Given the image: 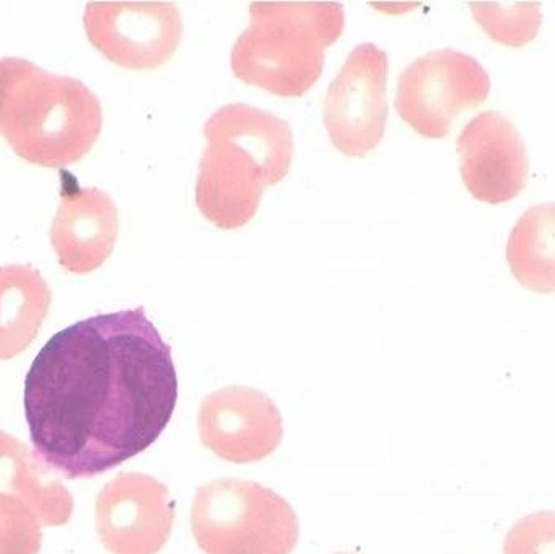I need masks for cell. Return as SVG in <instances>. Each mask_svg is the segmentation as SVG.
<instances>
[{"mask_svg": "<svg viewBox=\"0 0 555 554\" xmlns=\"http://www.w3.org/2000/svg\"><path fill=\"white\" fill-rule=\"evenodd\" d=\"M198 428L203 445L232 464L262 461L284 438L278 405L264 392L246 386H229L206 396Z\"/></svg>", "mask_w": 555, "mask_h": 554, "instance_id": "30bf717a", "label": "cell"}, {"mask_svg": "<svg viewBox=\"0 0 555 554\" xmlns=\"http://www.w3.org/2000/svg\"><path fill=\"white\" fill-rule=\"evenodd\" d=\"M507 261L512 274L524 287L538 294H553L554 205L528 209L507 242Z\"/></svg>", "mask_w": 555, "mask_h": 554, "instance_id": "9a60e30c", "label": "cell"}, {"mask_svg": "<svg viewBox=\"0 0 555 554\" xmlns=\"http://www.w3.org/2000/svg\"><path fill=\"white\" fill-rule=\"evenodd\" d=\"M460 173L478 202L501 205L525 189L530 176L527 146L517 127L499 113L476 116L456 140Z\"/></svg>", "mask_w": 555, "mask_h": 554, "instance_id": "8fae6325", "label": "cell"}, {"mask_svg": "<svg viewBox=\"0 0 555 554\" xmlns=\"http://www.w3.org/2000/svg\"><path fill=\"white\" fill-rule=\"evenodd\" d=\"M337 554H351V553H337Z\"/></svg>", "mask_w": 555, "mask_h": 554, "instance_id": "d6986e66", "label": "cell"}, {"mask_svg": "<svg viewBox=\"0 0 555 554\" xmlns=\"http://www.w3.org/2000/svg\"><path fill=\"white\" fill-rule=\"evenodd\" d=\"M491 93V78L476 59L453 51L429 52L400 74L396 109L425 139L449 137L465 111L476 109Z\"/></svg>", "mask_w": 555, "mask_h": 554, "instance_id": "8992f818", "label": "cell"}, {"mask_svg": "<svg viewBox=\"0 0 555 554\" xmlns=\"http://www.w3.org/2000/svg\"><path fill=\"white\" fill-rule=\"evenodd\" d=\"M103 130L96 94L77 78L52 75L23 59H0V133L36 166L83 159Z\"/></svg>", "mask_w": 555, "mask_h": 554, "instance_id": "3957f363", "label": "cell"}, {"mask_svg": "<svg viewBox=\"0 0 555 554\" xmlns=\"http://www.w3.org/2000/svg\"><path fill=\"white\" fill-rule=\"evenodd\" d=\"M83 23L91 44L130 70L163 67L183 38L182 15L172 2H90Z\"/></svg>", "mask_w": 555, "mask_h": 554, "instance_id": "ba28073f", "label": "cell"}, {"mask_svg": "<svg viewBox=\"0 0 555 554\" xmlns=\"http://www.w3.org/2000/svg\"><path fill=\"white\" fill-rule=\"evenodd\" d=\"M389 57L376 44L357 46L327 90L323 120L338 153L364 157L386 132Z\"/></svg>", "mask_w": 555, "mask_h": 554, "instance_id": "52a82bcc", "label": "cell"}, {"mask_svg": "<svg viewBox=\"0 0 555 554\" xmlns=\"http://www.w3.org/2000/svg\"><path fill=\"white\" fill-rule=\"evenodd\" d=\"M52 292L39 271L12 265L0 268V360L25 352L38 336Z\"/></svg>", "mask_w": 555, "mask_h": 554, "instance_id": "5bb4252c", "label": "cell"}, {"mask_svg": "<svg viewBox=\"0 0 555 554\" xmlns=\"http://www.w3.org/2000/svg\"><path fill=\"white\" fill-rule=\"evenodd\" d=\"M179 399L172 349L143 307L59 331L25 379L35 454L68 480L106 474L146 451Z\"/></svg>", "mask_w": 555, "mask_h": 554, "instance_id": "6da1fadb", "label": "cell"}, {"mask_svg": "<svg viewBox=\"0 0 555 554\" xmlns=\"http://www.w3.org/2000/svg\"><path fill=\"white\" fill-rule=\"evenodd\" d=\"M208 147L199 163L196 205L222 231L248 224L264 186L287 177L294 159L291 126L268 111L227 104L205 124Z\"/></svg>", "mask_w": 555, "mask_h": 554, "instance_id": "7a4b0ae2", "label": "cell"}, {"mask_svg": "<svg viewBox=\"0 0 555 554\" xmlns=\"http://www.w3.org/2000/svg\"><path fill=\"white\" fill-rule=\"evenodd\" d=\"M42 526L18 498L0 491V554H39Z\"/></svg>", "mask_w": 555, "mask_h": 554, "instance_id": "e0dca14e", "label": "cell"}, {"mask_svg": "<svg viewBox=\"0 0 555 554\" xmlns=\"http://www.w3.org/2000/svg\"><path fill=\"white\" fill-rule=\"evenodd\" d=\"M61 206L51 229L59 263L72 274L100 270L117 242L118 209L107 193L81 189L75 176L61 172Z\"/></svg>", "mask_w": 555, "mask_h": 554, "instance_id": "7c38bea8", "label": "cell"}, {"mask_svg": "<svg viewBox=\"0 0 555 554\" xmlns=\"http://www.w3.org/2000/svg\"><path fill=\"white\" fill-rule=\"evenodd\" d=\"M473 16L489 38L520 48L540 31V2H469Z\"/></svg>", "mask_w": 555, "mask_h": 554, "instance_id": "2e32d148", "label": "cell"}, {"mask_svg": "<svg viewBox=\"0 0 555 554\" xmlns=\"http://www.w3.org/2000/svg\"><path fill=\"white\" fill-rule=\"evenodd\" d=\"M192 532L206 554H292L300 537L294 507L256 481H211L192 504Z\"/></svg>", "mask_w": 555, "mask_h": 554, "instance_id": "5b68a950", "label": "cell"}, {"mask_svg": "<svg viewBox=\"0 0 555 554\" xmlns=\"http://www.w3.org/2000/svg\"><path fill=\"white\" fill-rule=\"evenodd\" d=\"M0 491L22 500L42 527L65 526L74 514L70 491L23 442L0 431Z\"/></svg>", "mask_w": 555, "mask_h": 554, "instance_id": "4fadbf2b", "label": "cell"}, {"mask_svg": "<svg viewBox=\"0 0 555 554\" xmlns=\"http://www.w3.org/2000/svg\"><path fill=\"white\" fill-rule=\"evenodd\" d=\"M504 554H554V513L541 511L512 527Z\"/></svg>", "mask_w": 555, "mask_h": 554, "instance_id": "ac0fdd59", "label": "cell"}, {"mask_svg": "<svg viewBox=\"0 0 555 554\" xmlns=\"http://www.w3.org/2000/svg\"><path fill=\"white\" fill-rule=\"evenodd\" d=\"M94 517L111 554H157L172 536L176 503L156 478L118 474L98 494Z\"/></svg>", "mask_w": 555, "mask_h": 554, "instance_id": "9c48e42d", "label": "cell"}, {"mask_svg": "<svg viewBox=\"0 0 555 554\" xmlns=\"http://www.w3.org/2000/svg\"><path fill=\"white\" fill-rule=\"evenodd\" d=\"M232 49L233 74L279 98H301L324 68V52L345 28L338 2H253Z\"/></svg>", "mask_w": 555, "mask_h": 554, "instance_id": "277c9868", "label": "cell"}]
</instances>
